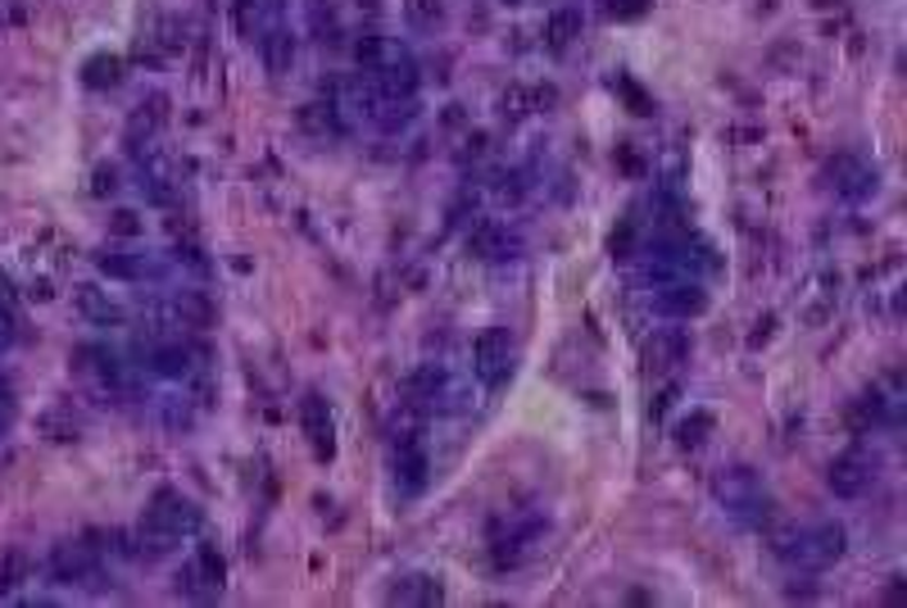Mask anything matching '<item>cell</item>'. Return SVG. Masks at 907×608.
<instances>
[{"label":"cell","instance_id":"obj_1","mask_svg":"<svg viewBox=\"0 0 907 608\" xmlns=\"http://www.w3.org/2000/svg\"><path fill=\"white\" fill-rule=\"evenodd\" d=\"M195 531H200L195 504L178 491H159L137 527V559H164V554H173L187 536H195Z\"/></svg>","mask_w":907,"mask_h":608},{"label":"cell","instance_id":"obj_2","mask_svg":"<svg viewBox=\"0 0 907 608\" xmlns=\"http://www.w3.org/2000/svg\"><path fill=\"white\" fill-rule=\"evenodd\" d=\"M848 549V531L840 522H813V527H790L776 536V554L785 563L799 568H830L835 559H844Z\"/></svg>","mask_w":907,"mask_h":608},{"label":"cell","instance_id":"obj_3","mask_svg":"<svg viewBox=\"0 0 907 608\" xmlns=\"http://www.w3.org/2000/svg\"><path fill=\"white\" fill-rule=\"evenodd\" d=\"M713 495L721 509L744 527H763L771 518V495L763 491V481L753 468H721L713 477Z\"/></svg>","mask_w":907,"mask_h":608},{"label":"cell","instance_id":"obj_4","mask_svg":"<svg viewBox=\"0 0 907 608\" xmlns=\"http://www.w3.org/2000/svg\"><path fill=\"white\" fill-rule=\"evenodd\" d=\"M472 372L482 377V387L499 391L513 377V337L509 327H486L482 337L472 341Z\"/></svg>","mask_w":907,"mask_h":608},{"label":"cell","instance_id":"obj_5","mask_svg":"<svg viewBox=\"0 0 907 608\" xmlns=\"http://www.w3.org/2000/svg\"><path fill=\"white\" fill-rule=\"evenodd\" d=\"M653 309L663 318H699L708 309V291H703L699 277H672V282H653L649 291Z\"/></svg>","mask_w":907,"mask_h":608},{"label":"cell","instance_id":"obj_6","mask_svg":"<svg viewBox=\"0 0 907 608\" xmlns=\"http://www.w3.org/2000/svg\"><path fill=\"white\" fill-rule=\"evenodd\" d=\"M468 250H472L476 259H486V264H509V259L522 255V237L513 232L509 223L486 218V223H476L472 232H468Z\"/></svg>","mask_w":907,"mask_h":608},{"label":"cell","instance_id":"obj_7","mask_svg":"<svg viewBox=\"0 0 907 608\" xmlns=\"http://www.w3.org/2000/svg\"><path fill=\"white\" fill-rule=\"evenodd\" d=\"M200 359H205V350L191 345V341H159L145 350V364L150 372L168 377V382H187V377L200 372Z\"/></svg>","mask_w":907,"mask_h":608},{"label":"cell","instance_id":"obj_8","mask_svg":"<svg viewBox=\"0 0 907 608\" xmlns=\"http://www.w3.org/2000/svg\"><path fill=\"white\" fill-rule=\"evenodd\" d=\"M95 568H100L95 545H87V541H60L50 549V577H55L60 586H82V581L95 577Z\"/></svg>","mask_w":907,"mask_h":608},{"label":"cell","instance_id":"obj_9","mask_svg":"<svg viewBox=\"0 0 907 608\" xmlns=\"http://www.w3.org/2000/svg\"><path fill=\"white\" fill-rule=\"evenodd\" d=\"M690 359V337L680 327H663L644 341V372L649 377H672L680 364Z\"/></svg>","mask_w":907,"mask_h":608},{"label":"cell","instance_id":"obj_10","mask_svg":"<svg viewBox=\"0 0 907 608\" xmlns=\"http://www.w3.org/2000/svg\"><path fill=\"white\" fill-rule=\"evenodd\" d=\"M536 536H540V518H513V522L495 527V536H490L495 563L499 568H518L526 559V549L536 545Z\"/></svg>","mask_w":907,"mask_h":608},{"label":"cell","instance_id":"obj_11","mask_svg":"<svg viewBox=\"0 0 907 608\" xmlns=\"http://www.w3.org/2000/svg\"><path fill=\"white\" fill-rule=\"evenodd\" d=\"M826 481H830V491H835L840 499H858V495L871 486V481H876V472H871V459H867V454L848 449V454H840V459L830 464Z\"/></svg>","mask_w":907,"mask_h":608},{"label":"cell","instance_id":"obj_12","mask_svg":"<svg viewBox=\"0 0 907 608\" xmlns=\"http://www.w3.org/2000/svg\"><path fill=\"white\" fill-rule=\"evenodd\" d=\"M299 427H305V436L314 445L318 459H332V409H327V400L318 391H305V400H299Z\"/></svg>","mask_w":907,"mask_h":608},{"label":"cell","instance_id":"obj_13","mask_svg":"<svg viewBox=\"0 0 907 608\" xmlns=\"http://www.w3.org/2000/svg\"><path fill=\"white\" fill-rule=\"evenodd\" d=\"M168 314L178 327H187V332H209V327L218 322V304L205 291H178L168 304Z\"/></svg>","mask_w":907,"mask_h":608},{"label":"cell","instance_id":"obj_14","mask_svg":"<svg viewBox=\"0 0 907 608\" xmlns=\"http://www.w3.org/2000/svg\"><path fill=\"white\" fill-rule=\"evenodd\" d=\"M826 177H830V187H835L844 200H863V195L876 191V173L867 164H858V160H848V155H840L835 164H830Z\"/></svg>","mask_w":907,"mask_h":608},{"label":"cell","instance_id":"obj_15","mask_svg":"<svg viewBox=\"0 0 907 608\" xmlns=\"http://www.w3.org/2000/svg\"><path fill=\"white\" fill-rule=\"evenodd\" d=\"M426 449L422 441H409V445H395V486L399 495H418L426 486Z\"/></svg>","mask_w":907,"mask_h":608},{"label":"cell","instance_id":"obj_16","mask_svg":"<svg viewBox=\"0 0 907 608\" xmlns=\"http://www.w3.org/2000/svg\"><path fill=\"white\" fill-rule=\"evenodd\" d=\"M299 128H305L309 137H341L345 132V110L336 105V96L309 100V105L299 110Z\"/></svg>","mask_w":907,"mask_h":608},{"label":"cell","instance_id":"obj_17","mask_svg":"<svg viewBox=\"0 0 907 608\" xmlns=\"http://www.w3.org/2000/svg\"><path fill=\"white\" fill-rule=\"evenodd\" d=\"M73 304H78V314L95 327H118L123 322V309H118V300H110V291H100L91 282H82L78 291H73Z\"/></svg>","mask_w":907,"mask_h":608},{"label":"cell","instance_id":"obj_18","mask_svg":"<svg viewBox=\"0 0 907 608\" xmlns=\"http://www.w3.org/2000/svg\"><path fill=\"white\" fill-rule=\"evenodd\" d=\"M440 599H445L440 581L426 577V572L395 577V586H391V604H440Z\"/></svg>","mask_w":907,"mask_h":608},{"label":"cell","instance_id":"obj_19","mask_svg":"<svg viewBox=\"0 0 907 608\" xmlns=\"http://www.w3.org/2000/svg\"><path fill=\"white\" fill-rule=\"evenodd\" d=\"M268 18H272V5L268 0H232V23L245 41H264L268 37Z\"/></svg>","mask_w":907,"mask_h":608},{"label":"cell","instance_id":"obj_20","mask_svg":"<svg viewBox=\"0 0 907 608\" xmlns=\"http://www.w3.org/2000/svg\"><path fill=\"white\" fill-rule=\"evenodd\" d=\"M582 10L576 5H559L549 18H545V41H549V50H567L576 37H582Z\"/></svg>","mask_w":907,"mask_h":608},{"label":"cell","instance_id":"obj_21","mask_svg":"<svg viewBox=\"0 0 907 608\" xmlns=\"http://www.w3.org/2000/svg\"><path fill=\"white\" fill-rule=\"evenodd\" d=\"M399 55H405V50H399L391 37H359L355 41V60H359V68L363 73H376V68H386V64H395Z\"/></svg>","mask_w":907,"mask_h":608},{"label":"cell","instance_id":"obj_22","mask_svg":"<svg viewBox=\"0 0 907 608\" xmlns=\"http://www.w3.org/2000/svg\"><path fill=\"white\" fill-rule=\"evenodd\" d=\"M41 432H46L50 441L68 445V441H78V436H82V418L73 414V404H50V409L41 414Z\"/></svg>","mask_w":907,"mask_h":608},{"label":"cell","instance_id":"obj_23","mask_svg":"<svg viewBox=\"0 0 907 608\" xmlns=\"http://www.w3.org/2000/svg\"><path fill=\"white\" fill-rule=\"evenodd\" d=\"M95 268L105 277H114V282H141V277H145V259L128 255V250H100Z\"/></svg>","mask_w":907,"mask_h":608},{"label":"cell","instance_id":"obj_24","mask_svg":"<svg viewBox=\"0 0 907 608\" xmlns=\"http://www.w3.org/2000/svg\"><path fill=\"white\" fill-rule=\"evenodd\" d=\"M259 46H264L268 73H277V78H282V73L295 64V37H291V33H282V28H268V37H264Z\"/></svg>","mask_w":907,"mask_h":608},{"label":"cell","instance_id":"obj_25","mask_svg":"<svg viewBox=\"0 0 907 608\" xmlns=\"http://www.w3.org/2000/svg\"><path fill=\"white\" fill-rule=\"evenodd\" d=\"M178 595H187V599H195V604H209V599H218L222 591H218L214 581H209L205 572H200V568L187 559V563L178 568Z\"/></svg>","mask_w":907,"mask_h":608},{"label":"cell","instance_id":"obj_26","mask_svg":"<svg viewBox=\"0 0 907 608\" xmlns=\"http://www.w3.org/2000/svg\"><path fill=\"white\" fill-rule=\"evenodd\" d=\"M123 78V60L118 55H95V60H87V68H82V83L87 87H114Z\"/></svg>","mask_w":907,"mask_h":608},{"label":"cell","instance_id":"obj_27","mask_svg":"<svg viewBox=\"0 0 907 608\" xmlns=\"http://www.w3.org/2000/svg\"><path fill=\"white\" fill-rule=\"evenodd\" d=\"M23 577H28V554L10 549L5 559H0V595H10L14 586H23Z\"/></svg>","mask_w":907,"mask_h":608},{"label":"cell","instance_id":"obj_28","mask_svg":"<svg viewBox=\"0 0 907 608\" xmlns=\"http://www.w3.org/2000/svg\"><path fill=\"white\" fill-rule=\"evenodd\" d=\"M405 14H409V23H418V28H436V23L445 18L440 0H405Z\"/></svg>","mask_w":907,"mask_h":608},{"label":"cell","instance_id":"obj_29","mask_svg":"<svg viewBox=\"0 0 907 608\" xmlns=\"http://www.w3.org/2000/svg\"><path fill=\"white\" fill-rule=\"evenodd\" d=\"M703 432H713V418H708V414H694V418H686V422L676 427V441H680V445H699Z\"/></svg>","mask_w":907,"mask_h":608},{"label":"cell","instance_id":"obj_30","mask_svg":"<svg viewBox=\"0 0 907 608\" xmlns=\"http://www.w3.org/2000/svg\"><path fill=\"white\" fill-rule=\"evenodd\" d=\"M173 259H178L182 268H191V273H200V277L209 273V259H205V250H200L195 241H182L178 250H173Z\"/></svg>","mask_w":907,"mask_h":608},{"label":"cell","instance_id":"obj_31","mask_svg":"<svg viewBox=\"0 0 907 608\" xmlns=\"http://www.w3.org/2000/svg\"><path fill=\"white\" fill-rule=\"evenodd\" d=\"M599 5H603V14H609V18H640L653 0H599Z\"/></svg>","mask_w":907,"mask_h":608},{"label":"cell","instance_id":"obj_32","mask_svg":"<svg viewBox=\"0 0 907 608\" xmlns=\"http://www.w3.org/2000/svg\"><path fill=\"white\" fill-rule=\"evenodd\" d=\"M137 232H141L137 210H114L110 214V237H137Z\"/></svg>","mask_w":907,"mask_h":608},{"label":"cell","instance_id":"obj_33","mask_svg":"<svg viewBox=\"0 0 907 608\" xmlns=\"http://www.w3.org/2000/svg\"><path fill=\"white\" fill-rule=\"evenodd\" d=\"M159 33H164V37H159L164 50H182V46H187V23H178V18H164Z\"/></svg>","mask_w":907,"mask_h":608},{"label":"cell","instance_id":"obj_34","mask_svg":"<svg viewBox=\"0 0 907 608\" xmlns=\"http://www.w3.org/2000/svg\"><path fill=\"white\" fill-rule=\"evenodd\" d=\"M91 191H95V195H114V191H118V168H114V164H100L95 177H91Z\"/></svg>","mask_w":907,"mask_h":608},{"label":"cell","instance_id":"obj_35","mask_svg":"<svg viewBox=\"0 0 907 608\" xmlns=\"http://www.w3.org/2000/svg\"><path fill=\"white\" fill-rule=\"evenodd\" d=\"M10 422H14V395H10V382H0V436L10 432Z\"/></svg>","mask_w":907,"mask_h":608},{"label":"cell","instance_id":"obj_36","mask_svg":"<svg viewBox=\"0 0 907 608\" xmlns=\"http://www.w3.org/2000/svg\"><path fill=\"white\" fill-rule=\"evenodd\" d=\"M631 237H636V227H631V223H622V232H613V241H609V245H613V255H617V259H626V250H631Z\"/></svg>","mask_w":907,"mask_h":608},{"label":"cell","instance_id":"obj_37","mask_svg":"<svg viewBox=\"0 0 907 608\" xmlns=\"http://www.w3.org/2000/svg\"><path fill=\"white\" fill-rule=\"evenodd\" d=\"M10 345H14V314L0 309V354H5Z\"/></svg>","mask_w":907,"mask_h":608}]
</instances>
